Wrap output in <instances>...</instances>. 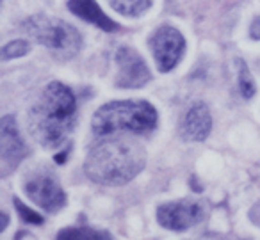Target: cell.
I'll list each match as a JSON object with an SVG mask.
<instances>
[{
  "label": "cell",
  "mask_w": 260,
  "mask_h": 240,
  "mask_svg": "<svg viewBox=\"0 0 260 240\" xmlns=\"http://www.w3.org/2000/svg\"><path fill=\"white\" fill-rule=\"evenodd\" d=\"M237 66H239V89H241L242 96L249 100L256 91L255 82H253V77H251V73H249V70H248V66H246L244 61L239 59Z\"/></svg>",
  "instance_id": "5bb4252c"
},
{
  "label": "cell",
  "mask_w": 260,
  "mask_h": 240,
  "mask_svg": "<svg viewBox=\"0 0 260 240\" xmlns=\"http://www.w3.org/2000/svg\"><path fill=\"white\" fill-rule=\"evenodd\" d=\"M29 50H30L29 41H25V40L11 41V43H8L4 48H2V61H9V59L22 57V55H25Z\"/></svg>",
  "instance_id": "9a60e30c"
},
{
  "label": "cell",
  "mask_w": 260,
  "mask_h": 240,
  "mask_svg": "<svg viewBox=\"0 0 260 240\" xmlns=\"http://www.w3.org/2000/svg\"><path fill=\"white\" fill-rule=\"evenodd\" d=\"M145 148L132 139H107L96 144L84 162V171L100 185H125L145 169Z\"/></svg>",
  "instance_id": "7a4b0ae2"
},
{
  "label": "cell",
  "mask_w": 260,
  "mask_h": 240,
  "mask_svg": "<svg viewBox=\"0 0 260 240\" xmlns=\"http://www.w3.org/2000/svg\"><path fill=\"white\" fill-rule=\"evenodd\" d=\"M27 148L20 137L18 126L13 116H4L0 121V160L4 165L2 175H8L25 158Z\"/></svg>",
  "instance_id": "9c48e42d"
},
{
  "label": "cell",
  "mask_w": 260,
  "mask_h": 240,
  "mask_svg": "<svg viewBox=\"0 0 260 240\" xmlns=\"http://www.w3.org/2000/svg\"><path fill=\"white\" fill-rule=\"evenodd\" d=\"M107 2L116 13L128 16V18L141 16L152 6V0H107Z\"/></svg>",
  "instance_id": "7c38bea8"
},
{
  "label": "cell",
  "mask_w": 260,
  "mask_h": 240,
  "mask_svg": "<svg viewBox=\"0 0 260 240\" xmlns=\"http://www.w3.org/2000/svg\"><path fill=\"white\" fill-rule=\"evenodd\" d=\"M13 201H15V207H16V210H18L20 217L25 222H30V224H41V222H43V217H41L40 214H36L34 210H30V208H27L18 197H15Z\"/></svg>",
  "instance_id": "2e32d148"
},
{
  "label": "cell",
  "mask_w": 260,
  "mask_h": 240,
  "mask_svg": "<svg viewBox=\"0 0 260 240\" xmlns=\"http://www.w3.org/2000/svg\"><path fill=\"white\" fill-rule=\"evenodd\" d=\"M253 40H260V18H255L251 23V29H249Z\"/></svg>",
  "instance_id": "e0dca14e"
},
{
  "label": "cell",
  "mask_w": 260,
  "mask_h": 240,
  "mask_svg": "<svg viewBox=\"0 0 260 240\" xmlns=\"http://www.w3.org/2000/svg\"><path fill=\"white\" fill-rule=\"evenodd\" d=\"M159 116L152 104L143 100H121L105 104L91 119L93 132L100 137L116 133H146L157 126Z\"/></svg>",
  "instance_id": "3957f363"
},
{
  "label": "cell",
  "mask_w": 260,
  "mask_h": 240,
  "mask_svg": "<svg viewBox=\"0 0 260 240\" xmlns=\"http://www.w3.org/2000/svg\"><path fill=\"white\" fill-rule=\"evenodd\" d=\"M212 130V118L205 104H194L189 107L180 121V135L185 141L200 143L209 137Z\"/></svg>",
  "instance_id": "30bf717a"
},
{
  "label": "cell",
  "mask_w": 260,
  "mask_h": 240,
  "mask_svg": "<svg viewBox=\"0 0 260 240\" xmlns=\"http://www.w3.org/2000/svg\"><path fill=\"white\" fill-rule=\"evenodd\" d=\"M25 192L40 208L47 212H57L64 207L66 194L59 182L48 173H40L29 178L25 183Z\"/></svg>",
  "instance_id": "ba28073f"
},
{
  "label": "cell",
  "mask_w": 260,
  "mask_h": 240,
  "mask_svg": "<svg viewBox=\"0 0 260 240\" xmlns=\"http://www.w3.org/2000/svg\"><path fill=\"white\" fill-rule=\"evenodd\" d=\"M59 240H107L111 238L107 231H98L91 228H66L57 235Z\"/></svg>",
  "instance_id": "4fadbf2b"
},
{
  "label": "cell",
  "mask_w": 260,
  "mask_h": 240,
  "mask_svg": "<svg viewBox=\"0 0 260 240\" xmlns=\"http://www.w3.org/2000/svg\"><path fill=\"white\" fill-rule=\"evenodd\" d=\"M205 217V208L196 201H175L157 208V221L171 231H185Z\"/></svg>",
  "instance_id": "8992f818"
},
{
  "label": "cell",
  "mask_w": 260,
  "mask_h": 240,
  "mask_svg": "<svg viewBox=\"0 0 260 240\" xmlns=\"http://www.w3.org/2000/svg\"><path fill=\"white\" fill-rule=\"evenodd\" d=\"M116 64H118V77L116 86L123 89H139L146 86L152 79L145 59L130 47H121L116 54Z\"/></svg>",
  "instance_id": "52a82bcc"
},
{
  "label": "cell",
  "mask_w": 260,
  "mask_h": 240,
  "mask_svg": "<svg viewBox=\"0 0 260 240\" xmlns=\"http://www.w3.org/2000/svg\"><path fill=\"white\" fill-rule=\"evenodd\" d=\"M23 30L27 36L47 47L54 54V57L61 61L75 57L82 47V38L75 27L47 15L30 16L23 22Z\"/></svg>",
  "instance_id": "277c9868"
},
{
  "label": "cell",
  "mask_w": 260,
  "mask_h": 240,
  "mask_svg": "<svg viewBox=\"0 0 260 240\" xmlns=\"http://www.w3.org/2000/svg\"><path fill=\"white\" fill-rule=\"evenodd\" d=\"M68 8L73 15L86 20V22L93 23L98 29L107 30V32H112V30L118 29L116 22H112V20L102 11L100 6L96 4V0H70Z\"/></svg>",
  "instance_id": "8fae6325"
},
{
  "label": "cell",
  "mask_w": 260,
  "mask_h": 240,
  "mask_svg": "<svg viewBox=\"0 0 260 240\" xmlns=\"http://www.w3.org/2000/svg\"><path fill=\"white\" fill-rule=\"evenodd\" d=\"M150 50L159 70L166 73L171 72L182 59L185 50V40L180 30H177L175 27L162 25L150 38Z\"/></svg>",
  "instance_id": "5b68a950"
},
{
  "label": "cell",
  "mask_w": 260,
  "mask_h": 240,
  "mask_svg": "<svg viewBox=\"0 0 260 240\" xmlns=\"http://www.w3.org/2000/svg\"><path fill=\"white\" fill-rule=\"evenodd\" d=\"M77 100L68 86L50 82L29 111L32 137L45 148H59L75 126Z\"/></svg>",
  "instance_id": "6da1fadb"
}]
</instances>
